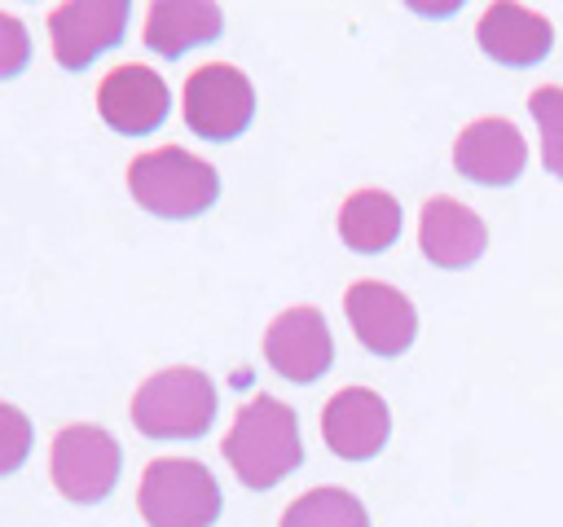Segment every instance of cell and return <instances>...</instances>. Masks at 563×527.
<instances>
[{"mask_svg": "<svg viewBox=\"0 0 563 527\" xmlns=\"http://www.w3.org/2000/svg\"><path fill=\"white\" fill-rule=\"evenodd\" d=\"M216 422V386L194 365L150 373L132 395V426L145 439H198Z\"/></svg>", "mask_w": 563, "mask_h": 527, "instance_id": "cell-3", "label": "cell"}, {"mask_svg": "<svg viewBox=\"0 0 563 527\" xmlns=\"http://www.w3.org/2000/svg\"><path fill=\"white\" fill-rule=\"evenodd\" d=\"M224 13L211 0H154L145 13V48L158 57H185L198 44L220 40Z\"/></svg>", "mask_w": 563, "mask_h": 527, "instance_id": "cell-15", "label": "cell"}, {"mask_svg": "<svg viewBox=\"0 0 563 527\" xmlns=\"http://www.w3.org/2000/svg\"><path fill=\"white\" fill-rule=\"evenodd\" d=\"M400 202L387 189H356L339 206V237L356 255H383L400 237Z\"/></svg>", "mask_w": 563, "mask_h": 527, "instance_id": "cell-16", "label": "cell"}, {"mask_svg": "<svg viewBox=\"0 0 563 527\" xmlns=\"http://www.w3.org/2000/svg\"><path fill=\"white\" fill-rule=\"evenodd\" d=\"M97 114L119 136H150V132H158L167 123L172 92H167L158 70L128 61V66H114L97 83Z\"/></svg>", "mask_w": 563, "mask_h": 527, "instance_id": "cell-9", "label": "cell"}, {"mask_svg": "<svg viewBox=\"0 0 563 527\" xmlns=\"http://www.w3.org/2000/svg\"><path fill=\"white\" fill-rule=\"evenodd\" d=\"M391 435L387 400L369 386H343L321 408V439L343 461H369L383 452Z\"/></svg>", "mask_w": 563, "mask_h": 527, "instance_id": "cell-12", "label": "cell"}, {"mask_svg": "<svg viewBox=\"0 0 563 527\" xmlns=\"http://www.w3.org/2000/svg\"><path fill=\"white\" fill-rule=\"evenodd\" d=\"M132 4L128 0H70L48 13V40L62 70L92 66L106 48H114L128 31Z\"/></svg>", "mask_w": 563, "mask_h": 527, "instance_id": "cell-7", "label": "cell"}, {"mask_svg": "<svg viewBox=\"0 0 563 527\" xmlns=\"http://www.w3.org/2000/svg\"><path fill=\"white\" fill-rule=\"evenodd\" d=\"M475 44H479V53L493 57L497 66L528 70V66H541V61L550 57V48H554V26H550V18H541V13L528 9V4L493 0V4L479 13Z\"/></svg>", "mask_w": 563, "mask_h": 527, "instance_id": "cell-13", "label": "cell"}, {"mask_svg": "<svg viewBox=\"0 0 563 527\" xmlns=\"http://www.w3.org/2000/svg\"><path fill=\"white\" fill-rule=\"evenodd\" d=\"M418 246L422 255L435 264V268H471L484 250H488V228L484 220L457 202V198H427L422 202V215H418Z\"/></svg>", "mask_w": 563, "mask_h": 527, "instance_id": "cell-14", "label": "cell"}, {"mask_svg": "<svg viewBox=\"0 0 563 527\" xmlns=\"http://www.w3.org/2000/svg\"><path fill=\"white\" fill-rule=\"evenodd\" d=\"M264 360L273 373H282L286 382H317L330 373L334 365V338L330 325L321 316V307H286L268 329H264Z\"/></svg>", "mask_w": 563, "mask_h": 527, "instance_id": "cell-8", "label": "cell"}, {"mask_svg": "<svg viewBox=\"0 0 563 527\" xmlns=\"http://www.w3.org/2000/svg\"><path fill=\"white\" fill-rule=\"evenodd\" d=\"M136 509L150 527H211L224 509L216 474L194 457H154L136 487Z\"/></svg>", "mask_w": 563, "mask_h": 527, "instance_id": "cell-4", "label": "cell"}, {"mask_svg": "<svg viewBox=\"0 0 563 527\" xmlns=\"http://www.w3.org/2000/svg\"><path fill=\"white\" fill-rule=\"evenodd\" d=\"M119 470H123V448L110 430L75 422V426H62L53 435L48 474H53V487L66 501H75V505L106 501L119 483Z\"/></svg>", "mask_w": 563, "mask_h": 527, "instance_id": "cell-5", "label": "cell"}, {"mask_svg": "<svg viewBox=\"0 0 563 527\" xmlns=\"http://www.w3.org/2000/svg\"><path fill=\"white\" fill-rule=\"evenodd\" d=\"M528 110H532V123H537V136H541L545 171L563 180V88H559V83L532 88Z\"/></svg>", "mask_w": 563, "mask_h": 527, "instance_id": "cell-18", "label": "cell"}, {"mask_svg": "<svg viewBox=\"0 0 563 527\" xmlns=\"http://www.w3.org/2000/svg\"><path fill=\"white\" fill-rule=\"evenodd\" d=\"M343 312L361 347L374 356H400L418 338V312L409 294L387 281H352L343 290Z\"/></svg>", "mask_w": 563, "mask_h": 527, "instance_id": "cell-10", "label": "cell"}, {"mask_svg": "<svg viewBox=\"0 0 563 527\" xmlns=\"http://www.w3.org/2000/svg\"><path fill=\"white\" fill-rule=\"evenodd\" d=\"M180 114L202 141H238L255 119V88L229 61H207L185 79Z\"/></svg>", "mask_w": 563, "mask_h": 527, "instance_id": "cell-6", "label": "cell"}, {"mask_svg": "<svg viewBox=\"0 0 563 527\" xmlns=\"http://www.w3.org/2000/svg\"><path fill=\"white\" fill-rule=\"evenodd\" d=\"M453 167L457 176H466L471 184H484V189H506L523 176L528 167V145L519 136V127L510 119H475L457 132L453 141Z\"/></svg>", "mask_w": 563, "mask_h": 527, "instance_id": "cell-11", "label": "cell"}, {"mask_svg": "<svg viewBox=\"0 0 563 527\" xmlns=\"http://www.w3.org/2000/svg\"><path fill=\"white\" fill-rule=\"evenodd\" d=\"M220 452L229 470L238 474V483H246L251 492L277 487L286 474L303 466V439H299L295 408L282 404L277 395H255L251 404L238 408Z\"/></svg>", "mask_w": 563, "mask_h": 527, "instance_id": "cell-1", "label": "cell"}, {"mask_svg": "<svg viewBox=\"0 0 563 527\" xmlns=\"http://www.w3.org/2000/svg\"><path fill=\"white\" fill-rule=\"evenodd\" d=\"M128 193L158 220H194L216 206L220 171L180 145H163L128 162Z\"/></svg>", "mask_w": 563, "mask_h": 527, "instance_id": "cell-2", "label": "cell"}, {"mask_svg": "<svg viewBox=\"0 0 563 527\" xmlns=\"http://www.w3.org/2000/svg\"><path fill=\"white\" fill-rule=\"evenodd\" d=\"M26 61H31V35L13 13L0 9V79L22 75Z\"/></svg>", "mask_w": 563, "mask_h": 527, "instance_id": "cell-20", "label": "cell"}, {"mask_svg": "<svg viewBox=\"0 0 563 527\" xmlns=\"http://www.w3.org/2000/svg\"><path fill=\"white\" fill-rule=\"evenodd\" d=\"M277 527H369V514L347 487H312L286 505Z\"/></svg>", "mask_w": 563, "mask_h": 527, "instance_id": "cell-17", "label": "cell"}, {"mask_svg": "<svg viewBox=\"0 0 563 527\" xmlns=\"http://www.w3.org/2000/svg\"><path fill=\"white\" fill-rule=\"evenodd\" d=\"M31 439H35L31 417H26L22 408H13V404L0 400V479L26 466V457H31Z\"/></svg>", "mask_w": 563, "mask_h": 527, "instance_id": "cell-19", "label": "cell"}]
</instances>
